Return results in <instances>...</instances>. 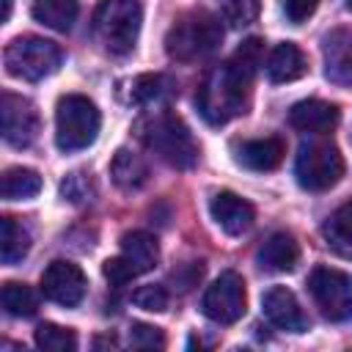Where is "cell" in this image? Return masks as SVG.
I'll use <instances>...</instances> for the list:
<instances>
[{
	"instance_id": "cell-10",
	"label": "cell",
	"mask_w": 352,
	"mask_h": 352,
	"mask_svg": "<svg viewBox=\"0 0 352 352\" xmlns=\"http://www.w3.org/2000/svg\"><path fill=\"white\" fill-rule=\"evenodd\" d=\"M0 118H3V140L14 148H28L41 129V118L38 110L30 99L3 91L0 99Z\"/></svg>"
},
{
	"instance_id": "cell-20",
	"label": "cell",
	"mask_w": 352,
	"mask_h": 352,
	"mask_svg": "<svg viewBox=\"0 0 352 352\" xmlns=\"http://www.w3.org/2000/svg\"><path fill=\"white\" fill-rule=\"evenodd\" d=\"M121 256L138 270V275L148 272L160 261V245L148 231H126L121 236Z\"/></svg>"
},
{
	"instance_id": "cell-8",
	"label": "cell",
	"mask_w": 352,
	"mask_h": 352,
	"mask_svg": "<svg viewBox=\"0 0 352 352\" xmlns=\"http://www.w3.org/2000/svg\"><path fill=\"white\" fill-rule=\"evenodd\" d=\"M308 292L330 322H349L352 319V275L336 267H314L308 275Z\"/></svg>"
},
{
	"instance_id": "cell-26",
	"label": "cell",
	"mask_w": 352,
	"mask_h": 352,
	"mask_svg": "<svg viewBox=\"0 0 352 352\" xmlns=\"http://www.w3.org/2000/svg\"><path fill=\"white\" fill-rule=\"evenodd\" d=\"M168 94H170V80L165 74H140L132 80V88H129V99L135 104H151Z\"/></svg>"
},
{
	"instance_id": "cell-17",
	"label": "cell",
	"mask_w": 352,
	"mask_h": 352,
	"mask_svg": "<svg viewBox=\"0 0 352 352\" xmlns=\"http://www.w3.org/2000/svg\"><path fill=\"white\" fill-rule=\"evenodd\" d=\"M297 261H300V245L286 231H275L258 248V264L270 272H292Z\"/></svg>"
},
{
	"instance_id": "cell-30",
	"label": "cell",
	"mask_w": 352,
	"mask_h": 352,
	"mask_svg": "<svg viewBox=\"0 0 352 352\" xmlns=\"http://www.w3.org/2000/svg\"><path fill=\"white\" fill-rule=\"evenodd\" d=\"M102 272H104V278H107L113 286H124V283H129L132 278H138V270H135L124 256L107 258V261L102 264Z\"/></svg>"
},
{
	"instance_id": "cell-18",
	"label": "cell",
	"mask_w": 352,
	"mask_h": 352,
	"mask_svg": "<svg viewBox=\"0 0 352 352\" xmlns=\"http://www.w3.org/2000/svg\"><path fill=\"white\" fill-rule=\"evenodd\" d=\"M308 72V58L292 41L278 44L267 58V77L272 82H294Z\"/></svg>"
},
{
	"instance_id": "cell-31",
	"label": "cell",
	"mask_w": 352,
	"mask_h": 352,
	"mask_svg": "<svg viewBox=\"0 0 352 352\" xmlns=\"http://www.w3.org/2000/svg\"><path fill=\"white\" fill-rule=\"evenodd\" d=\"M135 305L143 311H165L168 308V292L162 286H140L135 292Z\"/></svg>"
},
{
	"instance_id": "cell-22",
	"label": "cell",
	"mask_w": 352,
	"mask_h": 352,
	"mask_svg": "<svg viewBox=\"0 0 352 352\" xmlns=\"http://www.w3.org/2000/svg\"><path fill=\"white\" fill-rule=\"evenodd\" d=\"M30 14L44 28H52L58 33H66V30H72V25L77 19L80 6H77V0H33Z\"/></svg>"
},
{
	"instance_id": "cell-32",
	"label": "cell",
	"mask_w": 352,
	"mask_h": 352,
	"mask_svg": "<svg viewBox=\"0 0 352 352\" xmlns=\"http://www.w3.org/2000/svg\"><path fill=\"white\" fill-rule=\"evenodd\" d=\"M201 275H204V264L201 261H190V264H182L179 270H173L170 278L179 286V292H187V289H192L201 280Z\"/></svg>"
},
{
	"instance_id": "cell-6",
	"label": "cell",
	"mask_w": 352,
	"mask_h": 352,
	"mask_svg": "<svg viewBox=\"0 0 352 352\" xmlns=\"http://www.w3.org/2000/svg\"><path fill=\"white\" fill-rule=\"evenodd\" d=\"M60 60H63V50L41 36H16L3 52L6 72L25 82H38L55 74Z\"/></svg>"
},
{
	"instance_id": "cell-3",
	"label": "cell",
	"mask_w": 352,
	"mask_h": 352,
	"mask_svg": "<svg viewBox=\"0 0 352 352\" xmlns=\"http://www.w3.org/2000/svg\"><path fill=\"white\" fill-rule=\"evenodd\" d=\"M223 41V25L220 16L192 8L182 14L165 33V52L170 60L179 63H192L201 58H209Z\"/></svg>"
},
{
	"instance_id": "cell-28",
	"label": "cell",
	"mask_w": 352,
	"mask_h": 352,
	"mask_svg": "<svg viewBox=\"0 0 352 352\" xmlns=\"http://www.w3.org/2000/svg\"><path fill=\"white\" fill-rule=\"evenodd\" d=\"M220 16L234 25V28H242V25H250L256 16H258V6L261 0H214Z\"/></svg>"
},
{
	"instance_id": "cell-5",
	"label": "cell",
	"mask_w": 352,
	"mask_h": 352,
	"mask_svg": "<svg viewBox=\"0 0 352 352\" xmlns=\"http://www.w3.org/2000/svg\"><path fill=\"white\" fill-rule=\"evenodd\" d=\"M102 116L82 94H66L55 107V143L60 151H82L99 135Z\"/></svg>"
},
{
	"instance_id": "cell-11",
	"label": "cell",
	"mask_w": 352,
	"mask_h": 352,
	"mask_svg": "<svg viewBox=\"0 0 352 352\" xmlns=\"http://www.w3.org/2000/svg\"><path fill=\"white\" fill-rule=\"evenodd\" d=\"M41 294L50 302H58L63 308H74L85 297V275L72 261H52L41 272Z\"/></svg>"
},
{
	"instance_id": "cell-15",
	"label": "cell",
	"mask_w": 352,
	"mask_h": 352,
	"mask_svg": "<svg viewBox=\"0 0 352 352\" xmlns=\"http://www.w3.org/2000/svg\"><path fill=\"white\" fill-rule=\"evenodd\" d=\"M286 157V143L278 135H267V138H250V140H239L234 143V160L236 165L248 168V170H275Z\"/></svg>"
},
{
	"instance_id": "cell-13",
	"label": "cell",
	"mask_w": 352,
	"mask_h": 352,
	"mask_svg": "<svg viewBox=\"0 0 352 352\" xmlns=\"http://www.w3.org/2000/svg\"><path fill=\"white\" fill-rule=\"evenodd\" d=\"M209 214H212L214 226H217L220 231H226L228 236L245 234V231L253 226V220H256V209H253L245 198H239L236 192H228V190L212 195V201H209Z\"/></svg>"
},
{
	"instance_id": "cell-14",
	"label": "cell",
	"mask_w": 352,
	"mask_h": 352,
	"mask_svg": "<svg viewBox=\"0 0 352 352\" xmlns=\"http://www.w3.org/2000/svg\"><path fill=\"white\" fill-rule=\"evenodd\" d=\"M261 308H264V316L280 330H289V333L308 330V316L300 308V300L294 297V292L286 289V286L267 289L264 297H261Z\"/></svg>"
},
{
	"instance_id": "cell-7",
	"label": "cell",
	"mask_w": 352,
	"mask_h": 352,
	"mask_svg": "<svg viewBox=\"0 0 352 352\" xmlns=\"http://www.w3.org/2000/svg\"><path fill=\"white\" fill-rule=\"evenodd\" d=\"M294 176L302 190L322 192L341 182L344 176V157L333 140H308L300 146L294 160Z\"/></svg>"
},
{
	"instance_id": "cell-21",
	"label": "cell",
	"mask_w": 352,
	"mask_h": 352,
	"mask_svg": "<svg viewBox=\"0 0 352 352\" xmlns=\"http://www.w3.org/2000/svg\"><path fill=\"white\" fill-rule=\"evenodd\" d=\"M322 236L327 242V248L341 256V258H352V201L341 204L322 226Z\"/></svg>"
},
{
	"instance_id": "cell-19",
	"label": "cell",
	"mask_w": 352,
	"mask_h": 352,
	"mask_svg": "<svg viewBox=\"0 0 352 352\" xmlns=\"http://www.w3.org/2000/svg\"><path fill=\"white\" fill-rule=\"evenodd\" d=\"M110 176H113L116 187H121L124 192H138L148 184V165L140 154H135L129 148H118L110 162Z\"/></svg>"
},
{
	"instance_id": "cell-23",
	"label": "cell",
	"mask_w": 352,
	"mask_h": 352,
	"mask_svg": "<svg viewBox=\"0 0 352 352\" xmlns=\"http://www.w3.org/2000/svg\"><path fill=\"white\" fill-rule=\"evenodd\" d=\"M30 250V234L14 217H3L0 223V258L3 264H16Z\"/></svg>"
},
{
	"instance_id": "cell-34",
	"label": "cell",
	"mask_w": 352,
	"mask_h": 352,
	"mask_svg": "<svg viewBox=\"0 0 352 352\" xmlns=\"http://www.w3.org/2000/svg\"><path fill=\"white\" fill-rule=\"evenodd\" d=\"M60 192H63L69 201H82V198H88V182H85V176H82V173H69V176L63 179V184H60Z\"/></svg>"
},
{
	"instance_id": "cell-36",
	"label": "cell",
	"mask_w": 352,
	"mask_h": 352,
	"mask_svg": "<svg viewBox=\"0 0 352 352\" xmlns=\"http://www.w3.org/2000/svg\"><path fill=\"white\" fill-rule=\"evenodd\" d=\"M346 8H349V11H352V0H346Z\"/></svg>"
},
{
	"instance_id": "cell-33",
	"label": "cell",
	"mask_w": 352,
	"mask_h": 352,
	"mask_svg": "<svg viewBox=\"0 0 352 352\" xmlns=\"http://www.w3.org/2000/svg\"><path fill=\"white\" fill-rule=\"evenodd\" d=\"M316 3L319 0H283V11H286L289 22L300 25V22H305L316 11Z\"/></svg>"
},
{
	"instance_id": "cell-24",
	"label": "cell",
	"mask_w": 352,
	"mask_h": 352,
	"mask_svg": "<svg viewBox=\"0 0 352 352\" xmlns=\"http://www.w3.org/2000/svg\"><path fill=\"white\" fill-rule=\"evenodd\" d=\"M41 190V176L30 168H6L3 182H0V192L6 201H25L33 198Z\"/></svg>"
},
{
	"instance_id": "cell-9",
	"label": "cell",
	"mask_w": 352,
	"mask_h": 352,
	"mask_svg": "<svg viewBox=\"0 0 352 352\" xmlns=\"http://www.w3.org/2000/svg\"><path fill=\"white\" fill-rule=\"evenodd\" d=\"M248 305V292H245V280L236 272H220V278H214V283L204 292L201 300V311L204 316H209L217 324H234Z\"/></svg>"
},
{
	"instance_id": "cell-35",
	"label": "cell",
	"mask_w": 352,
	"mask_h": 352,
	"mask_svg": "<svg viewBox=\"0 0 352 352\" xmlns=\"http://www.w3.org/2000/svg\"><path fill=\"white\" fill-rule=\"evenodd\" d=\"M11 3H14V0H3V14H0V19H3V22L11 16Z\"/></svg>"
},
{
	"instance_id": "cell-12",
	"label": "cell",
	"mask_w": 352,
	"mask_h": 352,
	"mask_svg": "<svg viewBox=\"0 0 352 352\" xmlns=\"http://www.w3.org/2000/svg\"><path fill=\"white\" fill-rule=\"evenodd\" d=\"M324 77L333 85L352 88V28H336L322 38Z\"/></svg>"
},
{
	"instance_id": "cell-2",
	"label": "cell",
	"mask_w": 352,
	"mask_h": 352,
	"mask_svg": "<svg viewBox=\"0 0 352 352\" xmlns=\"http://www.w3.org/2000/svg\"><path fill=\"white\" fill-rule=\"evenodd\" d=\"M138 138L170 168L187 170L198 162V143L173 110H154L138 121Z\"/></svg>"
},
{
	"instance_id": "cell-16",
	"label": "cell",
	"mask_w": 352,
	"mask_h": 352,
	"mask_svg": "<svg viewBox=\"0 0 352 352\" xmlns=\"http://www.w3.org/2000/svg\"><path fill=\"white\" fill-rule=\"evenodd\" d=\"M338 118H341L338 104L324 102V99H302L289 110V124L308 135H324L336 129Z\"/></svg>"
},
{
	"instance_id": "cell-4",
	"label": "cell",
	"mask_w": 352,
	"mask_h": 352,
	"mask_svg": "<svg viewBox=\"0 0 352 352\" xmlns=\"http://www.w3.org/2000/svg\"><path fill=\"white\" fill-rule=\"evenodd\" d=\"M143 22V6L140 0H102L91 19L94 41L107 55H129L138 44Z\"/></svg>"
},
{
	"instance_id": "cell-27",
	"label": "cell",
	"mask_w": 352,
	"mask_h": 352,
	"mask_svg": "<svg viewBox=\"0 0 352 352\" xmlns=\"http://www.w3.org/2000/svg\"><path fill=\"white\" fill-rule=\"evenodd\" d=\"M36 346H41L47 352H72V349H77V336L72 327L44 322L36 327Z\"/></svg>"
},
{
	"instance_id": "cell-1",
	"label": "cell",
	"mask_w": 352,
	"mask_h": 352,
	"mask_svg": "<svg viewBox=\"0 0 352 352\" xmlns=\"http://www.w3.org/2000/svg\"><path fill=\"white\" fill-rule=\"evenodd\" d=\"M253 77H256V72L248 69L245 63H239L234 55L228 60H223L220 66H214L204 77L198 96H195L201 116L214 126L242 116L250 102Z\"/></svg>"
},
{
	"instance_id": "cell-25",
	"label": "cell",
	"mask_w": 352,
	"mask_h": 352,
	"mask_svg": "<svg viewBox=\"0 0 352 352\" xmlns=\"http://www.w3.org/2000/svg\"><path fill=\"white\" fill-rule=\"evenodd\" d=\"M3 308L11 316L28 319V316H33L38 311V297H36V292L30 286L8 280V283H3Z\"/></svg>"
},
{
	"instance_id": "cell-29",
	"label": "cell",
	"mask_w": 352,
	"mask_h": 352,
	"mask_svg": "<svg viewBox=\"0 0 352 352\" xmlns=\"http://www.w3.org/2000/svg\"><path fill=\"white\" fill-rule=\"evenodd\" d=\"M129 344L135 349H162L165 346V336L160 327L146 324V322H132L129 324Z\"/></svg>"
}]
</instances>
